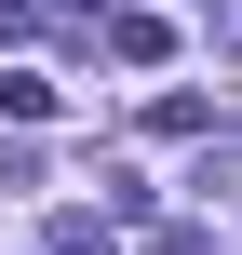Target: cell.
<instances>
[{
  "mask_svg": "<svg viewBox=\"0 0 242 255\" xmlns=\"http://www.w3.org/2000/svg\"><path fill=\"white\" fill-rule=\"evenodd\" d=\"M54 255H108V215L81 202V215H54Z\"/></svg>",
  "mask_w": 242,
  "mask_h": 255,
  "instance_id": "6da1fadb",
  "label": "cell"
},
{
  "mask_svg": "<svg viewBox=\"0 0 242 255\" xmlns=\"http://www.w3.org/2000/svg\"><path fill=\"white\" fill-rule=\"evenodd\" d=\"M67 13H121V0H67Z\"/></svg>",
  "mask_w": 242,
  "mask_h": 255,
  "instance_id": "7a4b0ae2",
  "label": "cell"
},
{
  "mask_svg": "<svg viewBox=\"0 0 242 255\" xmlns=\"http://www.w3.org/2000/svg\"><path fill=\"white\" fill-rule=\"evenodd\" d=\"M202 13H242V0H202Z\"/></svg>",
  "mask_w": 242,
  "mask_h": 255,
  "instance_id": "3957f363",
  "label": "cell"
}]
</instances>
